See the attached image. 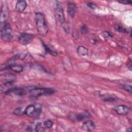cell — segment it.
Wrapping results in <instances>:
<instances>
[{"instance_id": "6da1fadb", "label": "cell", "mask_w": 132, "mask_h": 132, "mask_svg": "<svg viewBox=\"0 0 132 132\" xmlns=\"http://www.w3.org/2000/svg\"><path fill=\"white\" fill-rule=\"evenodd\" d=\"M35 20L39 34L42 36H46L48 27L44 14L41 12H36L35 15Z\"/></svg>"}, {"instance_id": "7a4b0ae2", "label": "cell", "mask_w": 132, "mask_h": 132, "mask_svg": "<svg viewBox=\"0 0 132 132\" xmlns=\"http://www.w3.org/2000/svg\"><path fill=\"white\" fill-rule=\"evenodd\" d=\"M55 92V90L53 88H39L34 87L29 92L31 97L37 98L42 95H50Z\"/></svg>"}, {"instance_id": "3957f363", "label": "cell", "mask_w": 132, "mask_h": 132, "mask_svg": "<svg viewBox=\"0 0 132 132\" xmlns=\"http://www.w3.org/2000/svg\"><path fill=\"white\" fill-rule=\"evenodd\" d=\"M1 38L5 41H10L13 38V32L10 24L6 22L3 25H1Z\"/></svg>"}, {"instance_id": "277c9868", "label": "cell", "mask_w": 132, "mask_h": 132, "mask_svg": "<svg viewBox=\"0 0 132 132\" xmlns=\"http://www.w3.org/2000/svg\"><path fill=\"white\" fill-rule=\"evenodd\" d=\"M55 13L56 20L62 25L63 27L64 26H66L63 9L60 5L57 4L56 5L55 8Z\"/></svg>"}, {"instance_id": "5b68a950", "label": "cell", "mask_w": 132, "mask_h": 132, "mask_svg": "<svg viewBox=\"0 0 132 132\" xmlns=\"http://www.w3.org/2000/svg\"><path fill=\"white\" fill-rule=\"evenodd\" d=\"M34 39V35L32 34L23 32L22 33L18 38L19 42L24 45L28 44Z\"/></svg>"}, {"instance_id": "8992f818", "label": "cell", "mask_w": 132, "mask_h": 132, "mask_svg": "<svg viewBox=\"0 0 132 132\" xmlns=\"http://www.w3.org/2000/svg\"><path fill=\"white\" fill-rule=\"evenodd\" d=\"M14 88V87L13 80L6 81L1 85V92L5 94H8L11 92Z\"/></svg>"}, {"instance_id": "52a82bcc", "label": "cell", "mask_w": 132, "mask_h": 132, "mask_svg": "<svg viewBox=\"0 0 132 132\" xmlns=\"http://www.w3.org/2000/svg\"><path fill=\"white\" fill-rule=\"evenodd\" d=\"M114 111L118 114L121 116L126 115L129 113V108L126 105H119L116 106L114 108Z\"/></svg>"}, {"instance_id": "ba28073f", "label": "cell", "mask_w": 132, "mask_h": 132, "mask_svg": "<svg viewBox=\"0 0 132 132\" xmlns=\"http://www.w3.org/2000/svg\"><path fill=\"white\" fill-rule=\"evenodd\" d=\"M77 7L75 4L73 3H69L67 5V12L69 16L73 19L75 15V13L76 12Z\"/></svg>"}, {"instance_id": "9c48e42d", "label": "cell", "mask_w": 132, "mask_h": 132, "mask_svg": "<svg viewBox=\"0 0 132 132\" xmlns=\"http://www.w3.org/2000/svg\"><path fill=\"white\" fill-rule=\"evenodd\" d=\"M4 69H9L15 73H20L23 71V67L20 64H10L5 66V68Z\"/></svg>"}, {"instance_id": "30bf717a", "label": "cell", "mask_w": 132, "mask_h": 132, "mask_svg": "<svg viewBox=\"0 0 132 132\" xmlns=\"http://www.w3.org/2000/svg\"><path fill=\"white\" fill-rule=\"evenodd\" d=\"M81 128L85 130L88 131H91L95 129V125L92 121L88 120L82 124Z\"/></svg>"}, {"instance_id": "8fae6325", "label": "cell", "mask_w": 132, "mask_h": 132, "mask_svg": "<svg viewBox=\"0 0 132 132\" xmlns=\"http://www.w3.org/2000/svg\"><path fill=\"white\" fill-rule=\"evenodd\" d=\"M36 107L34 105H29L26 107L24 110V114L28 117H35Z\"/></svg>"}, {"instance_id": "7c38bea8", "label": "cell", "mask_w": 132, "mask_h": 132, "mask_svg": "<svg viewBox=\"0 0 132 132\" xmlns=\"http://www.w3.org/2000/svg\"><path fill=\"white\" fill-rule=\"evenodd\" d=\"M27 6V3L25 1H18L15 5V10L19 12H22L26 9Z\"/></svg>"}, {"instance_id": "4fadbf2b", "label": "cell", "mask_w": 132, "mask_h": 132, "mask_svg": "<svg viewBox=\"0 0 132 132\" xmlns=\"http://www.w3.org/2000/svg\"><path fill=\"white\" fill-rule=\"evenodd\" d=\"M77 53L80 56H86L88 54V49L84 46L80 45L77 48Z\"/></svg>"}, {"instance_id": "5bb4252c", "label": "cell", "mask_w": 132, "mask_h": 132, "mask_svg": "<svg viewBox=\"0 0 132 132\" xmlns=\"http://www.w3.org/2000/svg\"><path fill=\"white\" fill-rule=\"evenodd\" d=\"M89 116H90L89 113L88 112L86 111V112H84L83 113H79V114L76 115L75 118L77 121H80L85 120L86 118H88L89 117Z\"/></svg>"}, {"instance_id": "9a60e30c", "label": "cell", "mask_w": 132, "mask_h": 132, "mask_svg": "<svg viewBox=\"0 0 132 132\" xmlns=\"http://www.w3.org/2000/svg\"><path fill=\"white\" fill-rule=\"evenodd\" d=\"M42 44H43V45L45 50V51H46L47 53H48L49 54L52 55V56H56L58 55V53L57 52H56L55 51H54V50L52 49L51 47H50L47 45L45 44L43 42H42Z\"/></svg>"}, {"instance_id": "2e32d148", "label": "cell", "mask_w": 132, "mask_h": 132, "mask_svg": "<svg viewBox=\"0 0 132 132\" xmlns=\"http://www.w3.org/2000/svg\"><path fill=\"white\" fill-rule=\"evenodd\" d=\"M8 18V13L6 11H4L3 12L1 11V25H3L6 23V21Z\"/></svg>"}, {"instance_id": "e0dca14e", "label": "cell", "mask_w": 132, "mask_h": 132, "mask_svg": "<svg viewBox=\"0 0 132 132\" xmlns=\"http://www.w3.org/2000/svg\"><path fill=\"white\" fill-rule=\"evenodd\" d=\"M121 88L124 90L125 91L131 93L132 92V89H131V86L129 85H127V84H124V85H122L121 86Z\"/></svg>"}, {"instance_id": "ac0fdd59", "label": "cell", "mask_w": 132, "mask_h": 132, "mask_svg": "<svg viewBox=\"0 0 132 132\" xmlns=\"http://www.w3.org/2000/svg\"><path fill=\"white\" fill-rule=\"evenodd\" d=\"M13 114L16 115V116H22L23 114H24V111H23V109L21 107H18L16 109H15L13 111Z\"/></svg>"}, {"instance_id": "d6986e66", "label": "cell", "mask_w": 132, "mask_h": 132, "mask_svg": "<svg viewBox=\"0 0 132 132\" xmlns=\"http://www.w3.org/2000/svg\"><path fill=\"white\" fill-rule=\"evenodd\" d=\"M114 28L116 30H117L118 31L122 32V33H125L126 32V29L123 27L122 26L120 25H116L114 27Z\"/></svg>"}, {"instance_id": "ffe728a7", "label": "cell", "mask_w": 132, "mask_h": 132, "mask_svg": "<svg viewBox=\"0 0 132 132\" xmlns=\"http://www.w3.org/2000/svg\"><path fill=\"white\" fill-rule=\"evenodd\" d=\"M45 129L44 127L43 126L41 123H38L35 127V131H43Z\"/></svg>"}, {"instance_id": "44dd1931", "label": "cell", "mask_w": 132, "mask_h": 132, "mask_svg": "<svg viewBox=\"0 0 132 132\" xmlns=\"http://www.w3.org/2000/svg\"><path fill=\"white\" fill-rule=\"evenodd\" d=\"M44 125L47 128H51L53 125V122L50 120H47L44 122Z\"/></svg>"}, {"instance_id": "7402d4cb", "label": "cell", "mask_w": 132, "mask_h": 132, "mask_svg": "<svg viewBox=\"0 0 132 132\" xmlns=\"http://www.w3.org/2000/svg\"><path fill=\"white\" fill-rule=\"evenodd\" d=\"M80 32L82 34H87L89 32V29L85 25H83L80 28Z\"/></svg>"}, {"instance_id": "603a6c76", "label": "cell", "mask_w": 132, "mask_h": 132, "mask_svg": "<svg viewBox=\"0 0 132 132\" xmlns=\"http://www.w3.org/2000/svg\"><path fill=\"white\" fill-rule=\"evenodd\" d=\"M103 36L105 38H111L113 37V35L112 34H111L110 32H109V31H104L103 32Z\"/></svg>"}, {"instance_id": "cb8c5ba5", "label": "cell", "mask_w": 132, "mask_h": 132, "mask_svg": "<svg viewBox=\"0 0 132 132\" xmlns=\"http://www.w3.org/2000/svg\"><path fill=\"white\" fill-rule=\"evenodd\" d=\"M103 101H105V102H113L116 101V99L115 98L113 97H107V98H103Z\"/></svg>"}, {"instance_id": "d4e9b609", "label": "cell", "mask_w": 132, "mask_h": 132, "mask_svg": "<svg viewBox=\"0 0 132 132\" xmlns=\"http://www.w3.org/2000/svg\"><path fill=\"white\" fill-rule=\"evenodd\" d=\"M119 3H121L122 4H125V5H127V4H131L132 2L130 1H127V0H122V1H119Z\"/></svg>"}, {"instance_id": "484cf974", "label": "cell", "mask_w": 132, "mask_h": 132, "mask_svg": "<svg viewBox=\"0 0 132 132\" xmlns=\"http://www.w3.org/2000/svg\"><path fill=\"white\" fill-rule=\"evenodd\" d=\"M87 5L90 8L92 9H95L96 8V6L94 4H93L92 3H90V2H89V3H87Z\"/></svg>"}, {"instance_id": "4316f807", "label": "cell", "mask_w": 132, "mask_h": 132, "mask_svg": "<svg viewBox=\"0 0 132 132\" xmlns=\"http://www.w3.org/2000/svg\"><path fill=\"white\" fill-rule=\"evenodd\" d=\"M127 67L130 70H131V68H132V63H131V60H129L128 61L127 63Z\"/></svg>"}, {"instance_id": "83f0119b", "label": "cell", "mask_w": 132, "mask_h": 132, "mask_svg": "<svg viewBox=\"0 0 132 132\" xmlns=\"http://www.w3.org/2000/svg\"><path fill=\"white\" fill-rule=\"evenodd\" d=\"M72 35H73V38H75L76 39H77V38H78V36H79V35H78V32H77V31H76V32H75V31H74V32H73Z\"/></svg>"}, {"instance_id": "f1b7e54d", "label": "cell", "mask_w": 132, "mask_h": 132, "mask_svg": "<svg viewBox=\"0 0 132 132\" xmlns=\"http://www.w3.org/2000/svg\"><path fill=\"white\" fill-rule=\"evenodd\" d=\"M127 130L128 131H131V128H129Z\"/></svg>"}]
</instances>
